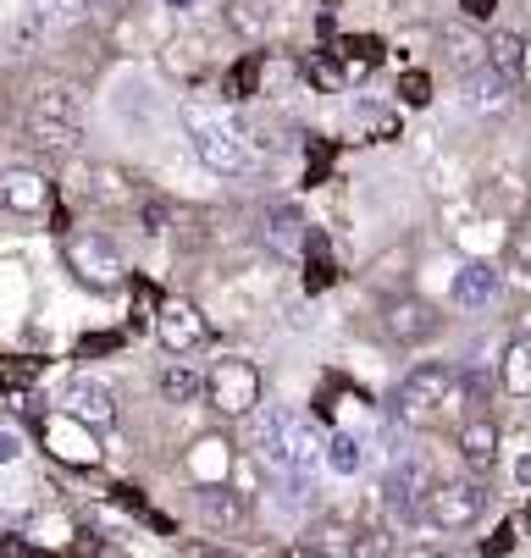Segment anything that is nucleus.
I'll list each match as a JSON object with an SVG mask.
<instances>
[{
  "label": "nucleus",
  "instance_id": "1",
  "mask_svg": "<svg viewBox=\"0 0 531 558\" xmlns=\"http://www.w3.org/2000/svg\"><path fill=\"white\" fill-rule=\"evenodd\" d=\"M183 128H189V144L194 155L210 167V172H250L255 167V144H250V128L233 117V111H221V106H200L189 100L183 106Z\"/></svg>",
  "mask_w": 531,
  "mask_h": 558
},
{
  "label": "nucleus",
  "instance_id": "2",
  "mask_svg": "<svg viewBox=\"0 0 531 558\" xmlns=\"http://www.w3.org/2000/svg\"><path fill=\"white\" fill-rule=\"evenodd\" d=\"M460 371H448V365H415L405 381H399V421L410 426H443L454 415V404H460Z\"/></svg>",
  "mask_w": 531,
  "mask_h": 558
},
{
  "label": "nucleus",
  "instance_id": "3",
  "mask_svg": "<svg viewBox=\"0 0 531 558\" xmlns=\"http://www.w3.org/2000/svg\"><path fill=\"white\" fill-rule=\"evenodd\" d=\"M61 255H67V271L95 293H111L128 282V260L106 232H61Z\"/></svg>",
  "mask_w": 531,
  "mask_h": 558
},
{
  "label": "nucleus",
  "instance_id": "4",
  "mask_svg": "<svg viewBox=\"0 0 531 558\" xmlns=\"http://www.w3.org/2000/svg\"><path fill=\"white\" fill-rule=\"evenodd\" d=\"M205 398L216 415H255L261 410V371L239 354H221L210 371H205Z\"/></svg>",
  "mask_w": 531,
  "mask_h": 558
},
{
  "label": "nucleus",
  "instance_id": "5",
  "mask_svg": "<svg viewBox=\"0 0 531 558\" xmlns=\"http://www.w3.org/2000/svg\"><path fill=\"white\" fill-rule=\"evenodd\" d=\"M482 509H487V493L471 482H437L426 493V520L437 531H471L482 520Z\"/></svg>",
  "mask_w": 531,
  "mask_h": 558
},
{
  "label": "nucleus",
  "instance_id": "6",
  "mask_svg": "<svg viewBox=\"0 0 531 558\" xmlns=\"http://www.w3.org/2000/svg\"><path fill=\"white\" fill-rule=\"evenodd\" d=\"M156 338H161L167 354H194L210 338V327H205V315L189 299H161L156 304Z\"/></svg>",
  "mask_w": 531,
  "mask_h": 558
},
{
  "label": "nucleus",
  "instance_id": "7",
  "mask_svg": "<svg viewBox=\"0 0 531 558\" xmlns=\"http://www.w3.org/2000/svg\"><path fill=\"white\" fill-rule=\"evenodd\" d=\"M56 404H61L67 415L89 421L95 432L117 421V392H111L106 381H95V376H67V381H61V392H56Z\"/></svg>",
  "mask_w": 531,
  "mask_h": 558
},
{
  "label": "nucleus",
  "instance_id": "8",
  "mask_svg": "<svg viewBox=\"0 0 531 558\" xmlns=\"http://www.w3.org/2000/svg\"><path fill=\"white\" fill-rule=\"evenodd\" d=\"M50 178L34 172V167H7L0 172V210H12V216H45L50 210Z\"/></svg>",
  "mask_w": 531,
  "mask_h": 558
},
{
  "label": "nucleus",
  "instance_id": "9",
  "mask_svg": "<svg viewBox=\"0 0 531 558\" xmlns=\"http://www.w3.org/2000/svg\"><path fill=\"white\" fill-rule=\"evenodd\" d=\"M383 327H388V338L394 343H405V349H415L421 338H437V310L426 304V299H394L388 304V315H383Z\"/></svg>",
  "mask_w": 531,
  "mask_h": 558
},
{
  "label": "nucleus",
  "instance_id": "10",
  "mask_svg": "<svg viewBox=\"0 0 531 558\" xmlns=\"http://www.w3.org/2000/svg\"><path fill=\"white\" fill-rule=\"evenodd\" d=\"M250 442H255L261 464H271L277 475H293V464H288V410H255L250 415Z\"/></svg>",
  "mask_w": 531,
  "mask_h": 558
},
{
  "label": "nucleus",
  "instance_id": "11",
  "mask_svg": "<svg viewBox=\"0 0 531 558\" xmlns=\"http://www.w3.org/2000/svg\"><path fill=\"white\" fill-rule=\"evenodd\" d=\"M28 117H45V122H72L84 128V89L67 84V77H45L28 100Z\"/></svg>",
  "mask_w": 531,
  "mask_h": 558
},
{
  "label": "nucleus",
  "instance_id": "12",
  "mask_svg": "<svg viewBox=\"0 0 531 558\" xmlns=\"http://www.w3.org/2000/svg\"><path fill=\"white\" fill-rule=\"evenodd\" d=\"M460 84H466V106H471L476 117H504V111L515 106L509 72H498L493 61H487V66H476L471 77H460Z\"/></svg>",
  "mask_w": 531,
  "mask_h": 558
},
{
  "label": "nucleus",
  "instance_id": "13",
  "mask_svg": "<svg viewBox=\"0 0 531 558\" xmlns=\"http://www.w3.org/2000/svg\"><path fill=\"white\" fill-rule=\"evenodd\" d=\"M95 426L89 421H79V415H56L50 426H45V437H50V448L61 453V459H72V464H95L100 459V448H95V437H89Z\"/></svg>",
  "mask_w": 531,
  "mask_h": 558
},
{
  "label": "nucleus",
  "instance_id": "14",
  "mask_svg": "<svg viewBox=\"0 0 531 558\" xmlns=\"http://www.w3.org/2000/svg\"><path fill=\"white\" fill-rule=\"evenodd\" d=\"M498 299V271L487 260H466L460 277H454V304L460 310H487Z\"/></svg>",
  "mask_w": 531,
  "mask_h": 558
},
{
  "label": "nucleus",
  "instance_id": "15",
  "mask_svg": "<svg viewBox=\"0 0 531 558\" xmlns=\"http://www.w3.org/2000/svg\"><path fill=\"white\" fill-rule=\"evenodd\" d=\"M28 144L39 149V155H50V161H67V155H79V144H84V128H72V122H45V117H28Z\"/></svg>",
  "mask_w": 531,
  "mask_h": 558
},
{
  "label": "nucleus",
  "instance_id": "16",
  "mask_svg": "<svg viewBox=\"0 0 531 558\" xmlns=\"http://www.w3.org/2000/svg\"><path fill=\"white\" fill-rule=\"evenodd\" d=\"M421 482H426V464H421V459H405V464H394V475H388L383 498H388V509H394L399 520H410V514H415Z\"/></svg>",
  "mask_w": 531,
  "mask_h": 558
},
{
  "label": "nucleus",
  "instance_id": "17",
  "mask_svg": "<svg viewBox=\"0 0 531 558\" xmlns=\"http://www.w3.org/2000/svg\"><path fill=\"white\" fill-rule=\"evenodd\" d=\"M460 459L471 470H493L498 464V426L493 421H466L460 426Z\"/></svg>",
  "mask_w": 531,
  "mask_h": 558
},
{
  "label": "nucleus",
  "instance_id": "18",
  "mask_svg": "<svg viewBox=\"0 0 531 558\" xmlns=\"http://www.w3.org/2000/svg\"><path fill=\"white\" fill-rule=\"evenodd\" d=\"M266 244H271L277 255H293L299 244H311V232H305V221H299L293 205H271V210H266Z\"/></svg>",
  "mask_w": 531,
  "mask_h": 558
},
{
  "label": "nucleus",
  "instance_id": "19",
  "mask_svg": "<svg viewBox=\"0 0 531 558\" xmlns=\"http://www.w3.org/2000/svg\"><path fill=\"white\" fill-rule=\"evenodd\" d=\"M156 392L167 398V404H194V398L205 392V376H200L194 365L172 360V365H161V376H156Z\"/></svg>",
  "mask_w": 531,
  "mask_h": 558
},
{
  "label": "nucleus",
  "instance_id": "20",
  "mask_svg": "<svg viewBox=\"0 0 531 558\" xmlns=\"http://www.w3.org/2000/svg\"><path fill=\"white\" fill-rule=\"evenodd\" d=\"M200 520L233 531L244 525V493H227V487H200Z\"/></svg>",
  "mask_w": 531,
  "mask_h": 558
},
{
  "label": "nucleus",
  "instance_id": "21",
  "mask_svg": "<svg viewBox=\"0 0 531 558\" xmlns=\"http://www.w3.org/2000/svg\"><path fill=\"white\" fill-rule=\"evenodd\" d=\"M28 12L39 17V28H79L95 12V0H34Z\"/></svg>",
  "mask_w": 531,
  "mask_h": 558
},
{
  "label": "nucleus",
  "instance_id": "22",
  "mask_svg": "<svg viewBox=\"0 0 531 558\" xmlns=\"http://www.w3.org/2000/svg\"><path fill=\"white\" fill-rule=\"evenodd\" d=\"M498 381H504L515 398H531V338H520V343H509V349H504Z\"/></svg>",
  "mask_w": 531,
  "mask_h": 558
},
{
  "label": "nucleus",
  "instance_id": "23",
  "mask_svg": "<svg viewBox=\"0 0 531 558\" xmlns=\"http://www.w3.org/2000/svg\"><path fill=\"white\" fill-rule=\"evenodd\" d=\"M360 459H365V453H360V437H354V432H333V437H327V464H333L338 475H354Z\"/></svg>",
  "mask_w": 531,
  "mask_h": 558
},
{
  "label": "nucleus",
  "instance_id": "24",
  "mask_svg": "<svg viewBox=\"0 0 531 558\" xmlns=\"http://www.w3.org/2000/svg\"><path fill=\"white\" fill-rule=\"evenodd\" d=\"M333 282H338V260L327 255V244L311 232V271H305V288H311V293H322V288H333Z\"/></svg>",
  "mask_w": 531,
  "mask_h": 558
},
{
  "label": "nucleus",
  "instance_id": "25",
  "mask_svg": "<svg viewBox=\"0 0 531 558\" xmlns=\"http://www.w3.org/2000/svg\"><path fill=\"white\" fill-rule=\"evenodd\" d=\"M261 89V56H244L233 72H227V95H233V100H250Z\"/></svg>",
  "mask_w": 531,
  "mask_h": 558
},
{
  "label": "nucleus",
  "instance_id": "26",
  "mask_svg": "<svg viewBox=\"0 0 531 558\" xmlns=\"http://www.w3.org/2000/svg\"><path fill=\"white\" fill-rule=\"evenodd\" d=\"M189 464H194V475L205 470V475H210V482H216V475L227 470V442H221V437H205V442L194 448V459H189Z\"/></svg>",
  "mask_w": 531,
  "mask_h": 558
},
{
  "label": "nucleus",
  "instance_id": "27",
  "mask_svg": "<svg viewBox=\"0 0 531 558\" xmlns=\"http://www.w3.org/2000/svg\"><path fill=\"white\" fill-rule=\"evenodd\" d=\"M520 56H526V45H520V34H498V39L487 45V61H493L498 72H515V66H520Z\"/></svg>",
  "mask_w": 531,
  "mask_h": 558
},
{
  "label": "nucleus",
  "instance_id": "28",
  "mask_svg": "<svg viewBox=\"0 0 531 558\" xmlns=\"http://www.w3.org/2000/svg\"><path fill=\"white\" fill-rule=\"evenodd\" d=\"M399 100H405V106H426V100H432V77H426V72H405V77H399Z\"/></svg>",
  "mask_w": 531,
  "mask_h": 558
},
{
  "label": "nucleus",
  "instance_id": "29",
  "mask_svg": "<svg viewBox=\"0 0 531 558\" xmlns=\"http://www.w3.org/2000/svg\"><path fill=\"white\" fill-rule=\"evenodd\" d=\"M34 376H39L34 360H23V365H17V360H0V381H7V387H28Z\"/></svg>",
  "mask_w": 531,
  "mask_h": 558
},
{
  "label": "nucleus",
  "instance_id": "30",
  "mask_svg": "<svg viewBox=\"0 0 531 558\" xmlns=\"http://www.w3.org/2000/svg\"><path fill=\"white\" fill-rule=\"evenodd\" d=\"M509 255H515V266L531 277V221H520V227H515V238H509Z\"/></svg>",
  "mask_w": 531,
  "mask_h": 558
},
{
  "label": "nucleus",
  "instance_id": "31",
  "mask_svg": "<svg viewBox=\"0 0 531 558\" xmlns=\"http://www.w3.org/2000/svg\"><path fill=\"white\" fill-rule=\"evenodd\" d=\"M311 77H316L322 89H338V84H343V66H338L333 56H322V61H311Z\"/></svg>",
  "mask_w": 531,
  "mask_h": 558
},
{
  "label": "nucleus",
  "instance_id": "32",
  "mask_svg": "<svg viewBox=\"0 0 531 558\" xmlns=\"http://www.w3.org/2000/svg\"><path fill=\"white\" fill-rule=\"evenodd\" d=\"M106 349H122V338H117V332H95V338H84V343H79V360L106 354Z\"/></svg>",
  "mask_w": 531,
  "mask_h": 558
},
{
  "label": "nucleus",
  "instance_id": "33",
  "mask_svg": "<svg viewBox=\"0 0 531 558\" xmlns=\"http://www.w3.org/2000/svg\"><path fill=\"white\" fill-rule=\"evenodd\" d=\"M343 50H349V56H354L360 66H371V61H383V45H376V39H349Z\"/></svg>",
  "mask_w": 531,
  "mask_h": 558
},
{
  "label": "nucleus",
  "instance_id": "34",
  "mask_svg": "<svg viewBox=\"0 0 531 558\" xmlns=\"http://www.w3.org/2000/svg\"><path fill=\"white\" fill-rule=\"evenodd\" d=\"M23 453V437H12V432H0V464H12Z\"/></svg>",
  "mask_w": 531,
  "mask_h": 558
},
{
  "label": "nucleus",
  "instance_id": "35",
  "mask_svg": "<svg viewBox=\"0 0 531 558\" xmlns=\"http://www.w3.org/2000/svg\"><path fill=\"white\" fill-rule=\"evenodd\" d=\"M167 227V205H144V232H161Z\"/></svg>",
  "mask_w": 531,
  "mask_h": 558
},
{
  "label": "nucleus",
  "instance_id": "36",
  "mask_svg": "<svg viewBox=\"0 0 531 558\" xmlns=\"http://www.w3.org/2000/svg\"><path fill=\"white\" fill-rule=\"evenodd\" d=\"M504 547H515V525H504L493 542H482V553H504Z\"/></svg>",
  "mask_w": 531,
  "mask_h": 558
},
{
  "label": "nucleus",
  "instance_id": "37",
  "mask_svg": "<svg viewBox=\"0 0 531 558\" xmlns=\"http://www.w3.org/2000/svg\"><path fill=\"white\" fill-rule=\"evenodd\" d=\"M493 7H498V0H466V12H471L476 23H487V17H493Z\"/></svg>",
  "mask_w": 531,
  "mask_h": 558
},
{
  "label": "nucleus",
  "instance_id": "38",
  "mask_svg": "<svg viewBox=\"0 0 531 558\" xmlns=\"http://www.w3.org/2000/svg\"><path fill=\"white\" fill-rule=\"evenodd\" d=\"M128 7H138V0H95V12H106V17H117V12H128Z\"/></svg>",
  "mask_w": 531,
  "mask_h": 558
},
{
  "label": "nucleus",
  "instance_id": "39",
  "mask_svg": "<svg viewBox=\"0 0 531 558\" xmlns=\"http://www.w3.org/2000/svg\"><path fill=\"white\" fill-rule=\"evenodd\" d=\"M515 475H520V487H531V459H520V464H515Z\"/></svg>",
  "mask_w": 531,
  "mask_h": 558
}]
</instances>
